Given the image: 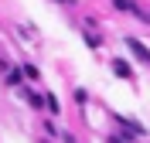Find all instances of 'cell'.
I'll return each instance as SVG.
<instances>
[{"label": "cell", "mask_w": 150, "mask_h": 143, "mask_svg": "<svg viewBox=\"0 0 150 143\" xmlns=\"http://www.w3.org/2000/svg\"><path fill=\"white\" fill-rule=\"evenodd\" d=\"M126 48H130V55H137V58H140L143 65H150V51H147V48H143L137 38H126Z\"/></svg>", "instance_id": "1"}, {"label": "cell", "mask_w": 150, "mask_h": 143, "mask_svg": "<svg viewBox=\"0 0 150 143\" xmlns=\"http://www.w3.org/2000/svg\"><path fill=\"white\" fill-rule=\"evenodd\" d=\"M116 123H120V126H123V130H126L130 136H143V126L137 123V119H130V116H116Z\"/></svg>", "instance_id": "2"}, {"label": "cell", "mask_w": 150, "mask_h": 143, "mask_svg": "<svg viewBox=\"0 0 150 143\" xmlns=\"http://www.w3.org/2000/svg\"><path fill=\"white\" fill-rule=\"evenodd\" d=\"M112 7H116V10H130V14H137V17H147V14L133 4V0H112Z\"/></svg>", "instance_id": "3"}, {"label": "cell", "mask_w": 150, "mask_h": 143, "mask_svg": "<svg viewBox=\"0 0 150 143\" xmlns=\"http://www.w3.org/2000/svg\"><path fill=\"white\" fill-rule=\"evenodd\" d=\"M112 72H116L120 78H133V72H130V65H126V61H112Z\"/></svg>", "instance_id": "4"}, {"label": "cell", "mask_w": 150, "mask_h": 143, "mask_svg": "<svg viewBox=\"0 0 150 143\" xmlns=\"http://www.w3.org/2000/svg\"><path fill=\"white\" fill-rule=\"evenodd\" d=\"M45 106H48V109H51V113H58V109H62V106H58V99H55V95H51V92L45 95Z\"/></svg>", "instance_id": "5"}, {"label": "cell", "mask_w": 150, "mask_h": 143, "mask_svg": "<svg viewBox=\"0 0 150 143\" xmlns=\"http://www.w3.org/2000/svg\"><path fill=\"white\" fill-rule=\"evenodd\" d=\"M7 85H21V72H10V75H7Z\"/></svg>", "instance_id": "6"}, {"label": "cell", "mask_w": 150, "mask_h": 143, "mask_svg": "<svg viewBox=\"0 0 150 143\" xmlns=\"http://www.w3.org/2000/svg\"><path fill=\"white\" fill-rule=\"evenodd\" d=\"M109 143H130V136H109Z\"/></svg>", "instance_id": "7"}, {"label": "cell", "mask_w": 150, "mask_h": 143, "mask_svg": "<svg viewBox=\"0 0 150 143\" xmlns=\"http://www.w3.org/2000/svg\"><path fill=\"white\" fill-rule=\"evenodd\" d=\"M62 4H72V7H75V0H62Z\"/></svg>", "instance_id": "8"}]
</instances>
